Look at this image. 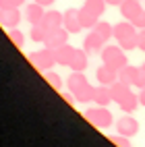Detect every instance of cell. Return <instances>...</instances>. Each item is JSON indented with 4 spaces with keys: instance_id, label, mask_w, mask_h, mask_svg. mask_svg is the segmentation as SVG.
<instances>
[{
    "instance_id": "1",
    "label": "cell",
    "mask_w": 145,
    "mask_h": 147,
    "mask_svg": "<svg viewBox=\"0 0 145 147\" xmlns=\"http://www.w3.org/2000/svg\"><path fill=\"white\" fill-rule=\"evenodd\" d=\"M66 87L69 91L75 95L77 104H89L93 102V85L89 83V79L83 73H71V77L66 79Z\"/></svg>"
},
{
    "instance_id": "2",
    "label": "cell",
    "mask_w": 145,
    "mask_h": 147,
    "mask_svg": "<svg viewBox=\"0 0 145 147\" xmlns=\"http://www.w3.org/2000/svg\"><path fill=\"white\" fill-rule=\"evenodd\" d=\"M137 37H139V29L133 25V21H120L114 25V40L124 52H131L137 48Z\"/></svg>"
},
{
    "instance_id": "3",
    "label": "cell",
    "mask_w": 145,
    "mask_h": 147,
    "mask_svg": "<svg viewBox=\"0 0 145 147\" xmlns=\"http://www.w3.org/2000/svg\"><path fill=\"white\" fill-rule=\"evenodd\" d=\"M85 120L98 126V129H110L112 122H114V116L112 112L108 110V106H95V108H87V110L83 112Z\"/></svg>"
},
{
    "instance_id": "4",
    "label": "cell",
    "mask_w": 145,
    "mask_h": 147,
    "mask_svg": "<svg viewBox=\"0 0 145 147\" xmlns=\"http://www.w3.org/2000/svg\"><path fill=\"white\" fill-rule=\"evenodd\" d=\"M100 56H102V62L108 64L110 68H114V71H120L122 66L129 64V58H127V54H124V50L120 46H104Z\"/></svg>"
},
{
    "instance_id": "5",
    "label": "cell",
    "mask_w": 145,
    "mask_h": 147,
    "mask_svg": "<svg viewBox=\"0 0 145 147\" xmlns=\"http://www.w3.org/2000/svg\"><path fill=\"white\" fill-rule=\"evenodd\" d=\"M29 62H31L40 73H46V71H52V66L56 64V56H54V50L52 48H42V50H35L29 54Z\"/></svg>"
},
{
    "instance_id": "6",
    "label": "cell",
    "mask_w": 145,
    "mask_h": 147,
    "mask_svg": "<svg viewBox=\"0 0 145 147\" xmlns=\"http://www.w3.org/2000/svg\"><path fill=\"white\" fill-rule=\"evenodd\" d=\"M139 129H141L139 120L135 118V116H131V114H124V116H120V118L116 120V133H118V135L135 137L139 133Z\"/></svg>"
},
{
    "instance_id": "7",
    "label": "cell",
    "mask_w": 145,
    "mask_h": 147,
    "mask_svg": "<svg viewBox=\"0 0 145 147\" xmlns=\"http://www.w3.org/2000/svg\"><path fill=\"white\" fill-rule=\"evenodd\" d=\"M106 44H108V42H106L100 33H95L93 29H91V31L85 35V40H83V50H85L87 54H100V52L104 50Z\"/></svg>"
},
{
    "instance_id": "8",
    "label": "cell",
    "mask_w": 145,
    "mask_h": 147,
    "mask_svg": "<svg viewBox=\"0 0 145 147\" xmlns=\"http://www.w3.org/2000/svg\"><path fill=\"white\" fill-rule=\"evenodd\" d=\"M23 19V13L19 8H0V25L4 29H15L19 27Z\"/></svg>"
},
{
    "instance_id": "9",
    "label": "cell",
    "mask_w": 145,
    "mask_h": 147,
    "mask_svg": "<svg viewBox=\"0 0 145 147\" xmlns=\"http://www.w3.org/2000/svg\"><path fill=\"white\" fill-rule=\"evenodd\" d=\"M69 35H71V33L66 31V27H64V25H62V27H56V29H50V33H48L44 46H48V48H52V50H56L58 46L69 44Z\"/></svg>"
},
{
    "instance_id": "10",
    "label": "cell",
    "mask_w": 145,
    "mask_h": 147,
    "mask_svg": "<svg viewBox=\"0 0 145 147\" xmlns=\"http://www.w3.org/2000/svg\"><path fill=\"white\" fill-rule=\"evenodd\" d=\"M23 15H25V19H27V23H29V25L42 23V21H44V15H46V6L37 4L35 0H33V2H29V4L25 6Z\"/></svg>"
},
{
    "instance_id": "11",
    "label": "cell",
    "mask_w": 145,
    "mask_h": 147,
    "mask_svg": "<svg viewBox=\"0 0 145 147\" xmlns=\"http://www.w3.org/2000/svg\"><path fill=\"white\" fill-rule=\"evenodd\" d=\"M95 79H98L100 85H112L118 81V71H114V68H110L108 64H102L98 66V71H95Z\"/></svg>"
},
{
    "instance_id": "12",
    "label": "cell",
    "mask_w": 145,
    "mask_h": 147,
    "mask_svg": "<svg viewBox=\"0 0 145 147\" xmlns=\"http://www.w3.org/2000/svg\"><path fill=\"white\" fill-rule=\"evenodd\" d=\"M64 27L69 33H79L81 31V19H79V8H66L64 11Z\"/></svg>"
},
{
    "instance_id": "13",
    "label": "cell",
    "mask_w": 145,
    "mask_h": 147,
    "mask_svg": "<svg viewBox=\"0 0 145 147\" xmlns=\"http://www.w3.org/2000/svg\"><path fill=\"white\" fill-rule=\"evenodd\" d=\"M118 8H120L122 19H127V21H133V19L143 11L141 0H122V4H120Z\"/></svg>"
},
{
    "instance_id": "14",
    "label": "cell",
    "mask_w": 145,
    "mask_h": 147,
    "mask_svg": "<svg viewBox=\"0 0 145 147\" xmlns=\"http://www.w3.org/2000/svg\"><path fill=\"white\" fill-rule=\"evenodd\" d=\"M69 66H71V71H75V73H85V68L89 66V54H87L83 48H77Z\"/></svg>"
},
{
    "instance_id": "15",
    "label": "cell",
    "mask_w": 145,
    "mask_h": 147,
    "mask_svg": "<svg viewBox=\"0 0 145 147\" xmlns=\"http://www.w3.org/2000/svg\"><path fill=\"white\" fill-rule=\"evenodd\" d=\"M75 50H77V48H73L71 44H62V46H58L56 50H54L56 64H60V66H69V64H71V60H73Z\"/></svg>"
},
{
    "instance_id": "16",
    "label": "cell",
    "mask_w": 145,
    "mask_h": 147,
    "mask_svg": "<svg viewBox=\"0 0 145 147\" xmlns=\"http://www.w3.org/2000/svg\"><path fill=\"white\" fill-rule=\"evenodd\" d=\"M137 106H141L139 104V93H135L133 89L122 97V100L118 102V108H120V112H124V114H131V112H135L137 110Z\"/></svg>"
},
{
    "instance_id": "17",
    "label": "cell",
    "mask_w": 145,
    "mask_h": 147,
    "mask_svg": "<svg viewBox=\"0 0 145 147\" xmlns=\"http://www.w3.org/2000/svg\"><path fill=\"white\" fill-rule=\"evenodd\" d=\"M112 102V93L108 85H98L93 87V104L95 106H110Z\"/></svg>"
},
{
    "instance_id": "18",
    "label": "cell",
    "mask_w": 145,
    "mask_h": 147,
    "mask_svg": "<svg viewBox=\"0 0 145 147\" xmlns=\"http://www.w3.org/2000/svg\"><path fill=\"white\" fill-rule=\"evenodd\" d=\"M48 29H56V27H62L64 25V13L60 11H54V8H50V11H46L44 15V21H42Z\"/></svg>"
},
{
    "instance_id": "19",
    "label": "cell",
    "mask_w": 145,
    "mask_h": 147,
    "mask_svg": "<svg viewBox=\"0 0 145 147\" xmlns=\"http://www.w3.org/2000/svg\"><path fill=\"white\" fill-rule=\"evenodd\" d=\"M141 71V66H133V64H127V66H122L120 71H118V81L122 83H127V85H135V79H137V75Z\"/></svg>"
},
{
    "instance_id": "20",
    "label": "cell",
    "mask_w": 145,
    "mask_h": 147,
    "mask_svg": "<svg viewBox=\"0 0 145 147\" xmlns=\"http://www.w3.org/2000/svg\"><path fill=\"white\" fill-rule=\"evenodd\" d=\"M48 33H50V29H48L44 23H35V25H31V29H29V40L35 42V44H44Z\"/></svg>"
},
{
    "instance_id": "21",
    "label": "cell",
    "mask_w": 145,
    "mask_h": 147,
    "mask_svg": "<svg viewBox=\"0 0 145 147\" xmlns=\"http://www.w3.org/2000/svg\"><path fill=\"white\" fill-rule=\"evenodd\" d=\"M131 91V85H127V83H122V81H116V83H112L110 85V93H112V102H116L118 104L124 95H127Z\"/></svg>"
},
{
    "instance_id": "22",
    "label": "cell",
    "mask_w": 145,
    "mask_h": 147,
    "mask_svg": "<svg viewBox=\"0 0 145 147\" xmlns=\"http://www.w3.org/2000/svg\"><path fill=\"white\" fill-rule=\"evenodd\" d=\"M79 19H81V27L83 29H93L95 27V23L100 21V17L98 15H93V13H89L87 8H79Z\"/></svg>"
},
{
    "instance_id": "23",
    "label": "cell",
    "mask_w": 145,
    "mask_h": 147,
    "mask_svg": "<svg viewBox=\"0 0 145 147\" xmlns=\"http://www.w3.org/2000/svg\"><path fill=\"white\" fill-rule=\"evenodd\" d=\"M93 31L100 33L106 42H110L112 37H114V25H110L108 21H98V23H95V27H93Z\"/></svg>"
},
{
    "instance_id": "24",
    "label": "cell",
    "mask_w": 145,
    "mask_h": 147,
    "mask_svg": "<svg viewBox=\"0 0 145 147\" xmlns=\"http://www.w3.org/2000/svg\"><path fill=\"white\" fill-rule=\"evenodd\" d=\"M106 0H85V4H83V8H87L89 13H93V15H98V17H102L104 13H106Z\"/></svg>"
},
{
    "instance_id": "25",
    "label": "cell",
    "mask_w": 145,
    "mask_h": 147,
    "mask_svg": "<svg viewBox=\"0 0 145 147\" xmlns=\"http://www.w3.org/2000/svg\"><path fill=\"white\" fill-rule=\"evenodd\" d=\"M44 79L48 81V85H50L54 91H58V93L62 91V79H60V75H56V73H52V71H46V73H44Z\"/></svg>"
},
{
    "instance_id": "26",
    "label": "cell",
    "mask_w": 145,
    "mask_h": 147,
    "mask_svg": "<svg viewBox=\"0 0 145 147\" xmlns=\"http://www.w3.org/2000/svg\"><path fill=\"white\" fill-rule=\"evenodd\" d=\"M8 40H11L17 48H23L25 46V33L21 31V29H8Z\"/></svg>"
},
{
    "instance_id": "27",
    "label": "cell",
    "mask_w": 145,
    "mask_h": 147,
    "mask_svg": "<svg viewBox=\"0 0 145 147\" xmlns=\"http://www.w3.org/2000/svg\"><path fill=\"white\" fill-rule=\"evenodd\" d=\"M110 141H112L116 147H133V145H131V137H124V135H118V133L112 135Z\"/></svg>"
},
{
    "instance_id": "28",
    "label": "cell",
    "mask_w": 145,
    "mask_h": 147,
    "mask_svg": "<svg viewBox=\"0 0 145 147\" xmlns=\"http://www.w3.org/2000/svg\"><path fill=\"white\" fill-rule=\"evenodd\" d=\"M27 0H0V8H21Z\"/></svg>"
},
{
    "instance_id": "29",
    "label": "cell",
    "mask_w": 145,
    "mask_h": 147,
    "mask_svg": "<svg viewBox=\"0 0 145 147\" xmlns=\"http://www.w3.org/2000/svg\"><path fill=\"white\" fill-rule=\"evenodd\" d=\"M133 25L137 27V29H145V8H143V11L133 19Z\"/></svg>"
},
{
    "instance_id": "30",
    "label": "cell",
    "mask_w": 145,
    "mask_h": 147,
    "mask_svg": "<svg viewBox=\"0 0 145 147\" xmlns=\"http://www.w3.org/2000/svg\"><path fill=\"white\" fill-rule=\"evenodd\" d=\"M133 87H137V89H145V71L141 68L139 75H137V79H135V85Z\"/></svg>"
},
{
    "instance_id": "31",
    "label": "cell",
    "mask_w": 145,
    "mask_h": 147,
    "mask_svg": "<svg viewBox=\"0 0 145 147\" xmlns=\"http://www.w3.org/2000/svg\"><path fill=\"white\" fill-rule=\"evenodd\" d=\"M137 48L141 52H145V29H139V37H137Z\"/></svg>"
},
{
    "instance_id": "32",
    "label": "cell",
    "mask_w": 145,
    "mask_h": 147,
    "mask_svg": "<svg viewBox=\"0 0 145 147\" xmlns=\"http://www.w3.org/2000/svg\"><path fill=\"white\" fill-rule=\"evenodd\" d=\"M60 95H62V100H64L66 104H69V106H75V104H77V100H75V95H73L71 91H66V93H62V91H60Z\"/></svg>"
},
{
    "instance_id": "33",
    "label": "cell",
    "mask_w": 145,
    "mask_h": 147,
    "mask_svg": "<svg viewBox=\"0 0 145 147\" xmlns=\"http://www.w3.org/2000/svg\"><path fill=\"white\" fill-rule=\"evenodd\" d=\"M35 2H37V4H42V6H46V8H48V6H52V4L56 2V0H35Z\"/></svg>"
},
{
    "instance_id": "34",
    "label": "cell",
    "mask_w": 145,
    "mask_h": 147,
    "mask_svg": "<svg viewBox=\"0 0 145 147\" xmlns=\"http://www.w3.org/2000/svg\"><path fill=\"white\" fill-rule=\"evenodd\" d=\"M139 104L145 108V89H139Z\"/></svg>"
},
{
    "instance_id": "35",
    "label": "cell",
    "mask_w": 145,
    "mask_h": 147,
    "mask_svg": "<svg viewBox=\"0 0 145 147\" xmlns=\"http://www.w3.org/2000/svg\"><path fill=\"white\" fill-rule=\"evenodd\" d=\"M106 4H110V6H120L122 0H106Z\"/></svg>"
},
{
    "instance_id": "36",
    "label": "cell",
    "mask_w": 145,
    "mask_h": 147,
    "mask_svg": "<svg viewBox=\"0 0 145 147\" xmlns=\"http://www.w3.org/2000/svg\"><path fill=\"white\" fill-rule=\"evenodd\" d=\"M141 68H143V71H145V62H143V64H141Z\"/></svg>"
}]
</instances>
